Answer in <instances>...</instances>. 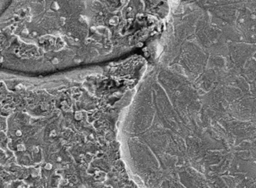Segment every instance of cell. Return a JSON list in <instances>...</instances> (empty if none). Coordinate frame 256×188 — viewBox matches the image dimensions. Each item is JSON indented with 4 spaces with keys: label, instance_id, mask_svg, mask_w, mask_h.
<instances>
[{
    "label": "cell",
    "instance_id": "cell-2",
    "mask_svg": "<svg viewBox=\"0 0 256 188\" xmlns=\"http://www.w3.org/2000/svg\"><path fill=\"white\" fill-rule=\"evenodd\" d=\"M10 3V1H0V17L3 14V13L6 11Z\"/></svg>",
    "mask_w": 256,
    "mask_h": 188
},
{
    "label": "cell",
    "instance_id": "cell-1",
    "mask_svg": "<svg viewBox=\"0 0 256 188\" xmlns=\"http://www.w3.org/2000/svg\"><path fill=\"white\" fill-rule=\"evenodd\" d=\"M62 80L0 69V188H82Z\"/></svg>",
    "mask_w": 256,
    "mask_h": 188
}]
</instances>
